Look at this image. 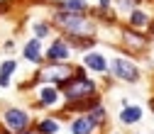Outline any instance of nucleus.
Returning a JSON list of instances; mask_svg holds the SVG:
<instances>
[{"instance_id":"nucleus-10","label":"nucleus","mask_w":154,"mask_h":134,"mask_svg":"<svg viewBox=\"0 0 154 134\" xmlns=\"http://www.w3.org/2000/svg\"><path fill=\"white\" fill-rule=\"evenodd\" d=\"M39 49H42V44L34 39V42H29V44L25 46V56H27L29 61H39V59H42V51H39Z\"/></svg>"},{"instance_id":"nucleus-3","label":"nucleus","mask_w":154,"mask_h":134,"mask_svg":"<svg viewBox=\"0 0 154 134\" xmlns=\"http://www.w3.org/2000/svg\"><path fill=\"white\" fill-rule=\"evenodd\" d=\"M56 22H61L69 32H73V34H83V32H91V27H88V22L86 20H81L79 15H71V12H66V15H56Z\"/></svg>"},{"instance_id":"nucleus-5","label":"nucleus","mask_w":154,"mask_h":134,"mask_svg":"<svg viewBox=\"0 0 154 134\" xmlns=\"http://www.w3.org/2000/svg\"><path fill=\"white\" fill-rule=\"evenodd\" d=\"M120 120L125 122V124H132V122H140L142 120V110L137 107V105H127L122 112H120Z\"/></svg>"},{"instance_id":"nucleus-16","label":"nucleus","mask_w":154,"mask_h":134,"mask_svg":"<svg viewBox=\"0 0 154 134\" xmlns=\"http://www.w3.org/2000/svg\"><path fill=\"white\" fill-rule=\"evenodd\" d=\"M130 20H132V25H144V22H147V17H144L142 12H132Z\"/></svg>"},{"instance_id":"nucleus-6","label":"nucleus","mask_w":154,"mask_h":134,"mask_svg":"<svg viewBox=\"0 0 154 134\" xmlns=\"http://www.w3.org/2000/svg\"><path fill=\"white\" fill-rule=\"evenodd\" d=\"M47 56H49L51 61H56V59H66V56H69V49H66V44H64V42H54V44H51V49L47 51Z\"/></svg>"},{"instance_id":"nucleus-9","label":"nucleus","mask_w":154,"mask_h":134,"mask_svg":"<svg viewBox=\"0 0 154 134\" xmlns=\"http://www.w3.org/2000/svg\"><path fill=\"white\" fill-rule=\"evenodd\" d=\"M71 129H73V134H91V129H93V122L88 120V117H79L73 124H71Z\"/></svg>"},{"instance_id":"nucleus-13","label":"nucleus","mask_w":154,"mask_h":134,"mask_svg":"<svg viewBox=\"0 0 154 134\" xmlns=\"http://www.w3.org/2000/svg\"><path fill=\"white\" fill-rule=\"evenodd\" d=\"M56 98H59V95H56L54 88H42V103H44V105H54Z\"/></svg>"},{"instance_id":"nucleus-15","label":"nucleus","mask_w":154,"mask_h":134,"mask_svg":"<svg viewBox=\"0 0 154 134\" xmlns=\"http://www.w3.org/2000/svg\"><path fill=\"white\" fill-rule=\"evenodd\" d=\"M39 132H42V134H51V132H56V122H54V120H44V122L39 124Z\"/></svg>"},{"instance_id":"nucleus-8","label":"nucleus","mask_w":154,"mask_h":134,"mask_svg":"<svg viewBox=\"0 0 154 134\" xmlns=\"http://www.w3.org/2000/svg\"><path fill=\"white\" fill-rule=\"evenodd\" d=\"M66 76H71V68H69V66H54V71H47V73H44V78H54V81L64 83Z\"/></svg>"},{"instance_id":"nucleus-2","label":"nucleus","mask_w":154,"mask_h":134,"mask_svg":"<svg viewBox=\"0 0 154 134\" xmlns=\"http://www.w3.org/2000/svg\"><path fill=\"white\" fill-rule=\"evenodd\" d=\"M112 73L118 76V78H122V81H130V83L140 78L137 66L130 64V61H125V59H115V61H112Z\"/></svg>"},{"instance_id":"nucleus-12","label":"nucleus","mask_w":154,"mask_h":134,"mask_svg":"<svg viewBox=\"0 0 154 134\" xmlns=\"http://www.w3.org/2000/svg\"><path fill=\"white\" fill-rule=\"evenodd\" d=\"M64 7H66V12H71V15H79V12L86 10V3H83V0H66Z\"/></svg>"},{"instance_id":"nucleus-4","label":"nucleus","mask_w":154,"mask_h":134,"mask_svg":"<svg viewBox=\"0 0 154 134\" xmlns=\"http://www.w3.org/2000/svg\"><path fill=\"white\" fill-rule=\"evenodd\" d=\"M5 124H8L12 132H22V129L27 127V112L17 110V107L8 110V112H5Z\"/></svg>"},{"instance_id":"nucleus-11","label":"nucleus","mask_w":154,"mask_h":134,"mask_svg":"<svg viewBox=\"0 0 154 134\" xmlns=\"http://www.w3.org/2000/svg\"><path fill=\"white\" fill-rule=\"evenodd\" d=\"M15 71V61H5L3 66H0V85H8V78H10V73Z\"/></svg>"},{"instance_id":"nucleus-17","label":"nucleus","mask_w":154,"mask_h":134,"mask_svg":"<svg viewBox=\"0 0 154 134\" xmlns=\"http://www.w3.org/2000/svg\"><path fill=\"white\" fill-rule=\"evenodd\" d=\"M34 32H37V37H44V34L49 32V27H47V25H34Z\"/></svg>"},{"instance_id":"nucleus-18","label":"nucleus","mask_w":154,"mask_h":134,"mask_svg":"<svg viewBox=\"0 0 154 134\" xmlns=\"http://www.w3.org/2000/svg\"><path fill=\"white\" fill-rule=\"evenodd\" d=\"M152 32H154V29H152Z\"/></svg>"},{"instance_id":"nucleus-7","label":"nucleus","mask_w":154,"mask_h":134,"mask_svg":"<svg viewBox=\"0 0 154 134\" xmlns=\"http://www.w3.org/2000/svg\"><path fill=\"white\" fill-rule=\"evenodd\" d=\"M86 66L93 68V71H98V73L108 68V64H105V59H103L100 54H88V56H86Z\"/></svg>"},{"instance_id":"nucleus-1","label":"nucleus","mask_w":154,"mask_h":134,"mask_svg":"<svg viewBox=\"0 0 154 134\" xmlns=\"http://www.w3.org/2000/svg\"><path fill=\"white\" fill-rule=\"evenodd\" d=\"M64 90H66V98H69V100H76V98L83 100L86 95H93V93H95V85H93L91 81H86V78L79 76V81H76L73 85H64Z\"/></svg>"},{"instance_id":"nucleus-14","label":"nucleus","mask_w":154,"mask_h":134,"mask_svg":"<svg viewBox=\"0 0 154 134\" xmlns=\"http://www.w3.org/2000/svg\"><path fill=\"white\" fill-rule=\"evenodd\" d=\"M103 117H105V110H103V107H98V105H95L88 120H91V122H93V127H95V124H98V122H103Z\"/></svg>"}]
</instances>
